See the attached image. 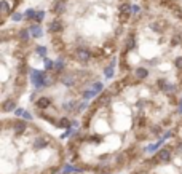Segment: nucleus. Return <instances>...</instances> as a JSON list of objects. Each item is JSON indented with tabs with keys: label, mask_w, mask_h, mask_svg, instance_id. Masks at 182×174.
<instances>
[{
	"label": "nucleus",
	"mask_w": 182,
	"mask_h": 174,
	"mask_svg": "<svg viewBox=\"0 0 182 174\" xmlns=\"http://www.w3.org/2000/svg\"><path fill=\"white\" fill-rule=\"evenodd\" d=\"M134 16L131 0H51L42 37L53 61L104 75Z\"/></svg>",
	"instance_id": "2"
},
{
	"label": "nucleus",
	"mask_w": 182,
	"mask_h": 174,
	"mask_svg": "<svg viewBox=\"0 0 182 174\" xmlns=\"http://www.w3.org/2000/svg\"><path fill=\"white\" fill-rule=\"evenodd\" d=\"M42 27L3 26L0 32V112L13 113L29 98L32 70L39 58Z\"/></svg>",
	"instance_id": "6"
},
{
	"label": "nucleus",
	"mask_w": 182,
	"mask_h": 174,
	"mask_svg": "<svg viewBox=\"0 0 182 174\" xmlns=\"http://www.w3.org/2000/svg\"><path fill=\"white\" fill-rule=\"evenodd\" d=\"M128 174H182V112L165 139Z\"/></svg>",
	"instance_id": "7"
},
{
	"label": "nucleus",
	"mask_w": 182,
	"mask_h": 174,
	"mask_svg": "<svg viewBox=\"0 0 182 174\" xmlns=\"http://www.w3.org/2000/svg\"><path fill=\"white\" fill-rule=\"evenodd\" d=\"M149 3L165 10L182 24V0H149Z\"/></svg>",
	"instance_id": "8"
},
{
	"label": "nucleus",
	"mask_w": 182,
	"mask_h": 174,
	"mask_svg": "<svg viewBox=\"0 0 182 174\" xmlns=\"http://www.w3.org/2000/svg\"><path fill=\"white\" fill-rule=\"evenodd\" d=\"M67 164L62 136L35 118L2 113L0 174H64Z\"/></svg>",
	"instance_id": "5"
},
{
	"label": "nucleus",
	"mask_w": 182,
	"mask_h": 174,
	"mask_svg": "<svg viewBox=\"0 0 182 174\" xmlns=\"http://www.w3.org/2000/svg\"><path fill=\"white\" fill-rule=\"evenodd\" d=\"M102 86V75L97 72L51 59V66L27 98L29 112L59 136L72 133Z\"/></svg>",
	"instance_id": "4"
},
{
	"label": "nucleus",
	"mask_w": 182,
	"mask_h": 174,
	"mask_svg": "<svg viewBox=\"0 0 182 174\" xmlns=\"http://www.w3.org/2000/svg\"><path fill=\"white\" fill-rule=\"evenodd\" d=\"M181 107L150 86L114 75L67 136L69 164L86 174H128L165 139Z\"/></svg>",
	"instance_id": "1"
},
{
	"label": "nucleus",
	"mask_w": 182,
	"mask_h": 174,
	"mask_svg": "<svg viewBox=\"0 0 182 174\" xmlns=\"http://www.w3.org/2000/svg\"><path fill=\"white\" fill-rule=\"evenodd\" d=\"M114 75L144 83L182 104V24L155 5H134Z\"/></svg>",
	"instance_id": "3"
},
{
	"label": "nucleus",
	"mask_w": 182,
	"mask_h": 174,
	"mask_svg": "<svg viewBox=\"0 0 182 174\" xmlns=\"http://www.w3.org/2000/svg\"><path fill=\"white\" fill-rule=\"evenodd\" d=\"M66 174H86V173H82V171H74V173H66Z\"/></svg>",
	"instance_id": "9"
}]
</instances>
